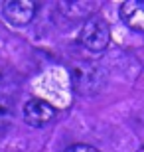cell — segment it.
<instances>
[{
    "mask_svg": "<svg viewBox=\"0 0 144 152\" xmlns=\"http://www.w3.org/2000/svg\"><path fill=\"white\" fill-rule=\"evenodd\" d=\"M109 73L101 63L95 61H77L71 67V83L75 93L83 97H95L105 89Z\"/></svg>",
    "mask_w": 144,
    "mask_h": 152,
    "instance_id": "cell-1",
    "label": "cell"
},
{
    "mask_svg": "<svg viewBox=\"0 0 144 152\" xmlns=\"http://www.w3.org/2000/svg\"><path fill=\"white\" fill-rule=\"evenodd\" d=\"M79 39H81L83 48H87L89 51L101 53V51H105L109 48V44H111V28H109V24L103 18L95 14L93 18H89L87 22L83 24Z\"/></svg>",
    "mask_w": 144,
    "mask_h": 152,
    "instance_id": "cell-2",
    "label": "cell"
},
{
    "mask_svg": "<svg viewBox=\"0 0 144 152\" xmlns=\"http://www.w3.org/2000/svg\"><path fill=\"white\" fill-rule=\"evenodd\" d=\"M38 4L32 0H8L2 4V16L12 26H26L34 20Z\"/></svg>",
    "mask_w": 144,
    "mask_h": 152,
    "instance_id": "cell-3",
    "label": "cell"
},
{
    "mask_svg": "<svg viewBox=\"0 0 144 152\" xmlns=\"http://www.w3.org/2000/svg\"><path fill=\"white\" fill-rule=\"evenodd\" d=\"M22 115H24V121L30 126H44V124H48L50 121L56 118V107L50 105L48 101H44V99L34 97L24 105Z\"/></svg>",
    "mask_w": 144,
    "mask_h": 152,
    "instance_id": "cell-4",
    "label": "cell"
},
{
    "mask_svg": "<svg viewBox=\"0 0 144 152\" xmlns=\"http://www.w3.org/2000/svg\"><path fill=\"white\" fill-rule=\"evenodd\" d=\"M57 10L61 16L69 18V20H85L95 16V12L99 10V2H91V0H61L57 4Z\"/></svg>",
    "mask_w": 144,
    "mask_h": 152,
    "instance_id": "cell-5",
    "label": "cell"
},
{
    "mask_svg": "<svg viewBox=\"0 0 144 152\" xmlns=\"http://www.w3.org/2000/svg\"><path fill=\"white\" fill-rule=\"evenodd\" d=\"M121 18L130 30L144 34V0H126L121 6Z\"/></svg>",
    "mask_w": 144,
    "mask_h": 152,
    "instance_id": "cell-6",
    "label": "cell"
},
{
    "mask_svg": "<svg viewBox=\"0 0 144 152\" xmlns=\"http://www.w3.org/2000/svg\"><path fill=\"white\" fill-rule=\"evenodd\" d=\"M63 152H99L95 146H91V144H73V146L65 148Z\"/></svg>",
    "mask_w": 144,
    "mask_h": 152,
    "instance_id": "cell-7",
    "label": "cell"
},
{
    "mask_svg": "<svg viewBox=\"0 0 144 152\" xmlns=\"http://www.w3.org/2000/svg\"><path fill=\"white\" fill-rule=\"evenodd\" d=\"M8 118H10L8 111H6L4 107H0V130H2V129L6 126V124H8Z\"/></svg>",
    "mask_w": 144,
    "mask_h": 152,
    "instance_id": "cell-8",
    "label": "cell"
},
{
    "mask_svg": "<svg viewBox=\"0 0 144 152\" xmlns=\"http://www.w3.org/2000/svg\"><path fill=\"white\" fill-rule=\"evenodd\" d=\"M138 152H144V146H142V148H140V150H138Z\"/></svg>",
    "mask_w": 144,
    "mask_h": 152,
    "instance_id": "cell-9",
    "label": "cell"
}]
</instances>
